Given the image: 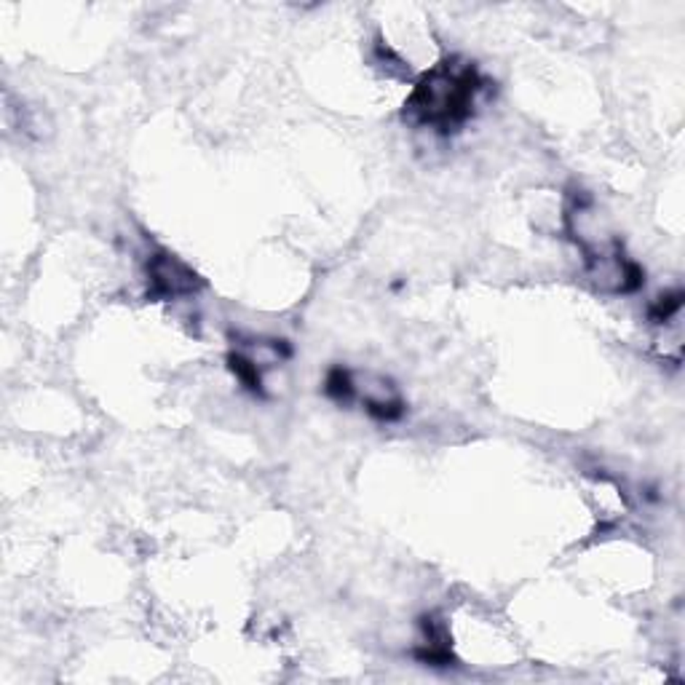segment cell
Returning a JSON list of instances; mask_svg holds the SVG:
<instances>
[{"mask_svg": "<svg viewBox=\"0 0 685 685\" xmlns=\"http://www.w3.org/2000/svg\"><path fill=\"white\" fill-rule=\"evenodd\" d=\"M482 88L485 78L472 62L447 56L418 78L405 102V118L439 134L458 131L472 118Z\"/></svg>", "mask_w": 685, "mask_h": 685, "instance_id": "obj_1", "label": "cell"}, {"mask_svg": "<svg viewBox=\"0 0 685 685\" xmlns=\"http://www.w3.org/2000/svg\"><path fill=\"white\" fill-rule=\"evenodd\" d=\"M147 284L153 300H180L196 295L204 287V279L180 257L158 249L147 260Z\"/></svg>", "mask_w": 685, "mask_h": 685, "instance_id": "obj_2", "label": "cell"}, {"mask_svg": "<svg viewBox=\"0 0 685 685\" xmlns=\"http://www.w3.org/2000/svg\"><path fill=\"white\" fill-rule=\"evenodd\" d=\"M228 367H230V372L241 380V386L244 388H249V391H255V394H263V370H260V362L255 359V356H249V354H241V351H236V354H228Z\"/></svg>", "mask_w": 685, "mask_h": 685, "instance_id": "obj_3", "label": "cell"}, {"mask_svg": "<svg viewBox=\"0 0 685 685\" xmlns=\"http://www.w3.org/2000/svg\"><path fill=\"white\" fill-rule=\"evenodd\" d=\"M324 391H327L330 399H335V402H340V405H348L351 399H356V380H354V375H351L348 370L335 367V370H330V375H327Z\"/></svg>", "mask_w": 685, "mask_h": 685, "instance_id": "obj_4", "label": "cell"}, {"mask_svg": "<svg viewBox=\"0 0 685 685\" xmlns=\"http://www.w3.org/2000/svg\"><path fill=\"white\" fill-rule=\"evenodd\" d=\"M681 305H683V292L664 295V297H659V300L654 303V308H651V319H654L656 324H667L670 319H675V316H678Z\"/></svg>", "mask_w": 685, "mask_h": 685, "instance_id": "obj_5", "label": "cell"}]
</instances>
